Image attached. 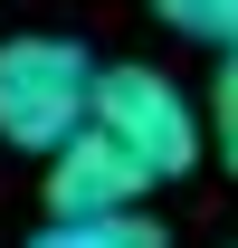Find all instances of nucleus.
Returning a JSON list of instances; mask_svg holds the SVG:
<instances>
[{"label":"nucleus","mask_w":238,"mask_h":248,"mask_svg":"<svg viewBox=\"0 0 238 248\" xmlns=\"http://www.w3.org/2000/svg\"><path fill=\"white\" fill-rule=\"evenodd\" d=\"M86 95H95V58L76 38L19 29L0 38V143L10 153H58L67 134H86Z\"/></svg>","instance_id":"f257e3e1"},{"label":"nucleus","mask_w":238,"mask_h":248,"mask_svg":"<svg viewBox=\"0 0 238 248\" xmlns=\"http://www.w3.org/2000/svg\"><path fill=\"white\" fill-rule=\"evenodd\" d=\"M86 124L95 134H115L124 162L143 172V182H181L191 162H200V105L143 58H115L95 67V95H86Z\"/></svg>","instance_id":"f03ea898"},{"label":"nucleus","mask_w":238,"mask_h":248,"mask_svg":"<svg viewBox=\"0 0 238 248\" xmlns=\"http://www.w3.org/2000/svg\"><path fill=\"white\" fill-rule=\"evenodd\" d=\"M143 172L124 162V143L115 134H67L58 153H48V191H38V210L48 219H115V210H143Z\"/></svg>","instance_id":"7ed1b4c3"},{"label":"nucleus","mask_w":238,"mask_h":248,"mask_svg":"<svg viewBox=\"0 0 238 248\" xmlns=\"http://www.w3.org/2000/svg\"><path fill=\"white\" fill-rule=\"evenodd\" d=\"M29 248H172L152 210H115V219H48Z\"/></svg>","instance_id":"20e7f679"},{"label":"nucleus","mask_w":238,"mask_h":248,"mask_svg":"<svg viewBox=\"0 0 238 248\" xmlns=\"http://www.w3.org/2000/svg\"><path fill=\"white\" fill-rule=\"evenodd\" d=\"M152 19L191 48H238V0H152Z\"/></svg>","instance_id":"39448f33"},{"label":"nucleus","mask_w":238,"mask_h":248,"mask_svg":"<svg viewBox=\"0 0 238 248\" xmlns=\"http://www.w3.org/2000/svg\"><path fill=\"white\" fill-rule=\"evenodd\" d=\"M200 143H219V162L238 172V48H219V67H209V134Z\"/></svg>","instance_id":"423d86ee"}]
</instances>
